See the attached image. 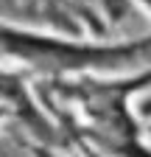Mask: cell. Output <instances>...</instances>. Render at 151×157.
I'll use <instances>...</instances> for the list:
<instances>
[{"label":"cell","mask_w":151,"mask_h":157,"mask_svg":"<svg viewBox=\"0 0 151 157\" xmlns=\"http://www.w3.org/2000/svg\"><path fill=\"white\" fill-rule=\"evenodd\" d=\"M0 48L34 62L45 70H115L123 62L140 59L151 53V39L143 42H129V45H115V48H92V45H64L48 36H34V34H17L0 25Z\"/></svg>","instance_id":"6da1fadb"},{"label":"cell","mask_w":151,"mask_h":157,"mask_svg":"<svg viewBox=\"0 0 151 157\" xmlns=\"http://www.w3.org/2000/svg\"><path fill=\"white\" fill-rule=\"evenodd\" d=\"M143 3H145V9H151V0H143Z\"/></svg>","instance_id":"7a4b0ae2"}]
</instances>
